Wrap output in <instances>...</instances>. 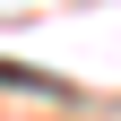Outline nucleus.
Wrapping results in <instances>:
<instances>
[{
  "instance_id": "obj_1",
  "label": "nucleus",
  "mask_w": 121,
  "mask_h": 121,
  "mask_svg": "<svg viewBox=\"0 0 121 121\" xmlns=\"http://www.w3.org/2000/svg\"><path fill=\"white\" fill-rule=\"evenodd\" d=\"M0 86H26V95H69L60 78H43V69H26V60H0Z\"/></svg>"
}]
</instances>
